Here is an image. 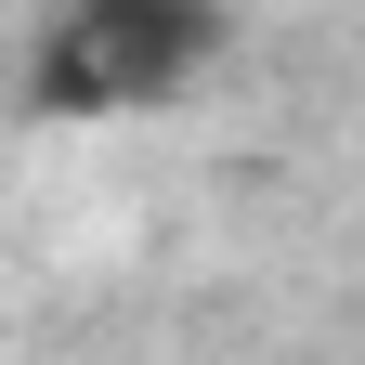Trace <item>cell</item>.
<instances>
[{
  "label": "cell",
  "instance_id": "cell-1",
  "mask_svg": "<svg viewBox=\"0 0 365 365\" xmlns=\"http://www.w3.org/2000/svg\"><path fill=\"white\" fill-rule=\"evenodd\" d=\"M209 53H222V0H66L39 26L26 91L53 118H130V105H170Z\"/></svg>",
  "mask_w": 365,
  "mask_h": 365
}]
</instances>
